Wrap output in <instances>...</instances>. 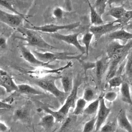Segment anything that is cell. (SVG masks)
Instances as JSON below:
<instances>
[{
    "instance_id": "6da1fadb",
    "label": "cell",
    "mask_w": 132,
    "mask_h": 132,
    "mask_svg": "<svg viewBox=\"0 0 132 132\" xmlns=\"http://www.w3.org/2000/svg\"><path fill=\"white\" fill-rule=\"evenodd\" d=\"M82 83L80 78H77L73 81V86L72 91L67 96L61 107L57 111H54L47 107L44 106L43 109L47 113L52 114L55 119L56 122H62L67 117L70 109L74 106L76 101L78 90Z\"/></svg>"
},
{
    "instance_id": "7a4b0ae2",
    "label": "cell",
    "mask_w": 132,
    "mask_h": 132,
    "mask_svg": "<svg viewBox=\"0 0 132 132\" xmlns=\"http://www.w3.org/2000/svg\"><path fill=\"white\" fill-rule=\"evenodd\" d=\"M17 30L23 35V37H17L26 42V45L36 47L42 49L53 50L56 48L53 45L47 43L38 32L37 31L29 29L23 26L19 28Z\"/></svg>"
},
{
    "instance_id": "3957f363",
    "label": "cell",
    "mask_w": 132,
    "mask_h": 132,
    "mask_svg": "<svg viewBox=\"0 0 132 132\" xmlns=\"http://www.w3.org/2000/svg\"><path fill=\"white\" fill-rule=\"evenodd\" d=\"M61 76H55L49 75L41 78L35 79L34 83L45 91H47L52 94L54 96L57 98L61 103H63L65 100L68 95L63 91H61L57 87L55 81L58 78H60Z\"/></svg>"
},
{
    "instance_id": "277c9868",
    "label": "cell",
    "mask_w": 132,
    "mask_h": 132,
    "mask_svg": "<svg viewBox=\"0 0 132 132\" xmlns=\"http://www.w3.org/2000/svg\"><path fill=\"white\" fill-rule=\"evenodd\" d=\"M35 56L40 60L45 62L50 63L55 60H77L80 62L82 54L74 55L75 53L67 52H57L47 51L45 52H40L35 50L32 51Z\"/></svg>"
},
{
    "instance_id": "5b68a950",
    "label": "cell",
    "mask_w": 132,
    "mask_h": 132,
    "mask_svg": "<svg viewBox=\"0 0 132 132\" xmlns=\"http://www.w3.org/2000/svg\"><path fill=\"white\" fill-rule=\"evenodd\" d=\"M27 15L17 14L6 12L0 8V21L9 27L18 29L22 27L24 20H26Z\"/></svg>"
},
{
    "instance_id": "8992f818",
    "label": "cell",
    "mask_w": 132,
    "mask_h": 132,
    "mask_svg": "<svg viewBox=\"0 0 132 132\" xmlns=\"http://www.w3.org/2000/svg\"><path fill=\"white\" fill-rule=\"evenodd\" d=\"M80 25V22H77L65 25H57L55 24H47L42 26H33L31 27H27V28L31 29L37 31L48 33V34H55L58 32L60 30H72Z\"/></svg>"
},
{
    "instance_id": "52a82bcc",
    "label": "cell",
    "mask_w": 132,
    "mask_h": 132,
    "mask_svg": "<svg viewBox=\"0 0 132 132\" xmlns=\"http://www.w3.org/2000/svg\"><path fill=\"white\" fill-rule=\"evenodd\" d=\"M122 27H123L120 24L111 22L100 25H91L89 28V31L92 33L95 41L97 42L102 36Z\"/></svg>"
},
{
    "instance_id": "ba28073f",
    "label": "cell",
    "mask_w": 132,
    "mask_h": 132,
    "mask_svg": "<svg viewBox=\"0 0 132 132\" xmlns=\"http://www.w3.org/2000/svg\"><path fill=\"white\" fill-rule=\"evenodd\" d=\"M80 33L81 31H79L68 35H63L57 32L51 34V37L57 40L63 41L69 45H73L78 51H79L81 54H84L86 53L85 47L80 44L78 39V36Z\"/></svg>"
},
{
    "instance_id": "9c48e42d",
    "label": "cell",
    "mask_w": 132,
    "mask_h": 132,
    "mask_svg": "<svg viewBox=\"0 0 132 132\" xmlns=\"http://www.w3.org/2000/svg\"><path fill=\"white\" fill-rule=\"evenodd\" d=\"M72 65L73 64L72 62L70 61L65 65L57 68L56 69H50L47 68V67H39L35 70H29L27 71L26 73L32 76L36 77L37 78H41L51 75L52 74H59L63 70H65L72 67Z\"/></svg>"
},
{
    "instance_id": "30bf717a",
    "label": "cell",
    "mask_w": 132,
    "mask_h": 132,
    "mask_svg": "<svg viewBox=\"0 0 132 132\" xmlns=\"http://www.w3.org/2000/svg\"><path fill=\"white\" fill-rule=\"evenodd\" d=\"M20 51L23 58L31 65L38 67H47L50 63L40 60L25 45H20Z\"/></svg>"
},
{
    "instance_id": "8fae6325",
    "label": "cell",
    "mask_w": 132,
    "mask_h": 132,
    "mask_svg": "<svg viewBox=\"0 0 132 132\" xmlns=\"http://www.w3.org/2000/svg\"><path fill=\"white\" fill-rule=\"evenodd\" d=\"M128 53H124L115 54L109 58V64L106 77V80H108L110 78L116 76L119 66H120L121 63L125 59V58L127 57Z\"/></svg>"
},
{
    "instance_id": "7c38bea8",
    "label": "cell",
    "mask_w": 132,
    "mask_h": 132,
    "mask_svg": "<svg viewBox=\"0 0 132 132\" xmlns=\"http://www.w3.org/2000/svg\"><path fill=\"white\" fill-rule=\"evenodd\" d=\"M131 48L132 40L124 44H121L116 40H112L108 46L106 52L107 56L108 58H110L115 54L129 53Z\"/></svg>"
},
{
    "instance_id": "4fadbf2b",
    "label": "cell",
    "mask_w": 132,
    "mask_h": 132,
    "mask_svg": "<svg viewBox=\"0 0 132 132\" xmlns=\"http://www.w3.org/2000/svg\"><path fill=\"white\" fill-rule=\"evenodd\" d=\"M110 108L106 106L103 96H102L100 100V106L97 111V116L96 117V120L95 127V132L100 129L106 119L108 117L110 112Z\"/></svg>"
},
{
    "instance_id": "5bb4252c",
    "label": "cell",
    "mask_w": 132,
    "mask_h": 132,
    "mask_svg": "<svg viewBox=\"0 0 132 132\" xmlns=\"http://www.w3.org/2000/svg\"><path fill=\"white\" fill-rule=\"evenodd\" d=\"M0 86L4 88L7 93L18 91V86L12 77L6 72L4 74H0Z\"/></svg>"
},
{
    "instance_id": "9a60e30c",
    "label": "cell",
    "mask_w": 132,
    "mask_h": 132,
    "mask_svg": "<svg viewBox=\"0 0 132 132\" xmlns=\"http://www.w3.org/2000/svg\"><path fill=\"white\" fill-rule=\"evenodd\" d=\"M109 64V59L107 55L103 56L101 59L95 61V73L98 84L101 83L103 75L108 68Z\"/></svg>"
},
{
    "instance_id": "2e32d148",
    "label": "cell",
    "mask_w": 132,
    "mask_h": 132,
    "mask_svg": "<svg viewBox=\"0 0 132 132\" xmlns=\"http://www.w3.org/2000/svg\"><path fill=\"white\" fill-rule=\"evenodd\" d=\"M108 38L111 41H130L132 40V33L128 32L123 27L110 33L108 35Z\"/></svg>"
},
{
    "instance_id": "e0dca14e",
    "label": "cell",
    "mask_w": 132,
    "mask_h": 132,
    "mask_svg": "<svg viewBox=\"0 0 132 132\" xmlns=\"http://www.w3.org/2000/svg\"><path fill=\"white\" fill-rule=\"evenodd\" d=\"M117 121L118 125L120 128L125 130L127 132H132V125L128 120L125 110L121 109L119 111Z\"/></svg>"
},
{
    "instance_id": "ac0fdd59",
    "label": "cell",
    "mask_w": 132,
    "mask_h": 132,
    "mask_svg": "<svg viewBox=\"0 0 132 132\" xmlns=\"http://www.w3.org/2000/svg\"><path fill=\"white\" fill-rule=\"evenodd\" d=\"M18 91L21 94H31V95H44L45 93L39 90L36 89L32 86L27 84H20L18 85Z\"/></svg>"
},
{
    "instance_id": "d6986e66",
    "label": "cell",
    "mask_w": 132,
    "mask_h": 132,
    "mask_svg": "<svg viewBox=\"0 0 132 132\" xmlns=\"http://www.w3.org/2000/svg\"><path fill=\"white\" fill-rule=\"evenodd\" d=\"M90 9V23L92 25H100L104 24L102 16L96 11L93 6L91 4L89 0H86Z\"/></svg>"
},
{
    "instance_id": "ffe728a7",
    "label": "cell",
    "mask_w": 132,
    "mask_h": 132,
    "mask_svg": "<svg viewBox=\"0 0 132 132\" xmlns=\"http://www.w3.org/2000/svg\"><path fill=\"white\" fill-rule=\"evenodd\" d=\"M120 92L122 100L124 102L132 106V98L130 94L129 84L127 82H123L121 86Z\"/></svg>"
},
{
    "instance_id": "44dd1931",
    "label": "cell",
    "mask_w": 132,
    "mask_h": 132,
    "mask_svg": "<svg viewBox=\"0 0 132 132\" xmlns=\"http://www.w3.org/2000/svg\"><path fill=\"white\" fill-rule=\"evenodd\" d=\"M56 122L54 117L51 114L47 113L41 119L39 123V125L42 126L46 131H49L55 124Z\"/></svg>"
},
{
    "instance_id": "7402d4cb",
    "label": "cell",
    "mask_w": 132,
    "mask_h": 132,
    "mask_svg": "<svg viewBox=\"0 0 132 132\" xmlns=\"http://www.w3.org/2000/svg\"><path fill=\"white\" fill-rule=\"evenodd\" d=\"M77 120V116L72 114L67 116L63 121V123L61 126L59 132H69Z\"/></svg>"
},
{
    "instance_id": "603a6c76",
    "label": "cell",
    "mask_w": 132,
    "mask_h": 132,
    "mask_svg": "<svg viewBox=\"0 0 132 132\" xmlns=\"http://www.w3.org/2000/svg\"><path fill=\"white\" fill-rule=\"evenodd\" d=\"M63 91L67 94H69L72 90L73 81L72 78L68 75L61 76L60 78Z\"/></svg>"
},
{
    "instance_id": "cb8c5ba5",
    "label": "cell",
    "mask_w": 132,
    "mask_h": 132,
    "mask_svg": "<svg viewBox=\"0 0 132 132\" xmlns=\"http://www.w3.org/2000/svg\"><path fill=\"white\" fill-rule=\"evenodd\" d=\"M126 11V10L125 9L123 5H122L120 6L111 7L108 11L106 15L111 16L116 19V20H118L122 17Z\"/></svg>"
},
{
    "instance_id": "d4e9b609",
    "label": "cell",
    "mask_w": 132,
    "mask_h": 132,
    "mask_svg": "<svg viewBox=\"0 0 132 132\" xmlns=\"http://www.w3.org/2000/svg\"><path fill=\"white\" fill-rule=\"evenodd\" d=\"M125 63V74L130 85H132V48L126 57Z\"/></svg>"
},
{
    "instance_id": "484cf974",
    "label": "cell",
    "mask_w": 132,
    "mask_h": 132,
    "mask_svg": "<svg viewBox=\"0 0 132 132\" xmlns=\"http://www.w3.org/2000/svg\"><path fill=\"white\" fill-rule=\"evenodd\" d=\"M101 97L102 96H100L97 98L92 101V102L85 108L84 112L88 115H92L97 112Z\"/></svg>"
},
{
    "instance_id": "4316f807",
    "label": "cell",
    "mask_w": 132,
    "mask_h": 132,
    "mask_svg": "<svg viewBox=\"0 0 132 132\" xmlns=\"http://www.w3.org/2000/svg\"><path fill=\"white\" fill-rule=\"evenodd\" d=\"M87 102L83 98L77 99L75 103V106L72 112V114L75 116H78L82 114L86 108Z\"/></svg>"
},
{
    "instance_id": "83f0119b",
    "label": "cell",
    "mask_w": 132,
    "mask_h": 132,
    "mask_svg": "<svg viewBox=\"0 0 132 132\" xmlns=\"http://www.w3.org/2000/svg\"><path fill=\"white\" fill-rule=\"evenodd\" d=\"M132 19V10H126L121 18L113 21L114 23L120 24L122 27L125 26Z\"/></svg>"
},
{
    "instance_id": "f1b7e54d",
    "label": "cell",
    "mask_w": 132,
    "mask_h": 132,
    "mask_svg": "<svg viewBox=\"0 0 132 132\" xmlns=\"http://www.w3.org/2000/svg\"><path fill=\"white\" fill-rule=\"evenodd\" d=\"M0 7L10 11L13 13L20 15L23 14L15 9L13 6L12 0H0Z\"/></svg>"
},
{
    "instance_id": "f546056e",
    "label": "cell",
    "mask_w": 132,
    "mask_h": 132,
    "mask_svg": "<svg viewBox=\"0 0 132 132\" xmlns=\"http://www.w3.org/2000/svg\"><path fill=\"white\" fill-rule=\"evenodd\" d=\"M93 37V35L92 34V33H91L90 31H88L85 33L81 39V42L84 45V46L86 48V54L87 55V56L88 55L89 47Z\"/></svg>"
},
{
    "instance_id": "4dcf8cb0",
    "label": "cell",
    "mask_w": 132,
    "mask_h": 132,
    "mask_svg": "<svg viewBox=\"0 0 132 132\" xmlns=\"http://www.w3.org/2000/svg\"><path fill=\"white\" fill-rule=\"evenodd\" d=\"M107 1L108 0H96L93 5L96 11L101 16L105 12V8L107 5Z\"/></svg>"
},
{
    "instance_id": "1f68e13d",
    "label": "cell",
    "mask_w": 132,
    "mask_h": 132,
    "mask_svg": "<svg viewBox=\"0 0 132 132\" xmlns=\"http://www.w3.org/2000/svg\"><path fill=\"white\" fill-rule=\"evenodd\" d=\"M96 96L94 91L90 88H87L85 89L83 93V98L86 102H90L95 100Z\"/></svg>"
},
{
    "instance_id": "d6a6232c",
    "label": "cell",
    "mask_w": 132,
    "mask_h": 132,
    "mask_svg": "<svg viewBox=\"0 0 132 132\" xmlns=\"http://www.w3.org/2000/svg\"><path fill=\"white\" fill-rule=\"evenodd\" d=\"M123 82L122 78L119 76H114L108 80V85L110 88H115L121 86Z\"/></svg>"
},
{
    "instance_id": "836d02e7",
    "label": "cell",
    "mask_w": 132,
    "mask_h": 132,
    "mask_svg": "<svg viewBox=\"0 0 132 132\" xmlns=\"http://www.w3.org/2000/svg\"><path fill=\"white\" fill-rule=\"evenodd\" d=\"M117 125L114 122H108L100 128V132H115Z\"/></svg>"
},
{
    "instance_id": "e575fe53",
    "label": "cell",
    "mask_w": 132,
    "mask_h": 132,
    "mask_svg": "<svg viewBox=\"0 0 132 132\" xmlns=\"http://www.w3.org/2000/svg\"><path fill=\"white\" fill-rule=\"evenodd\" d=\"M96 120V118H93L87 122L84 125L82 132H92L95 127Z\"/></svg>"
},
{
    "instance_id": "d590c367",
    "label": "cell",
    "mask_w": 132,
    "mask_h": 132,
    "mask_svg": "<svg viewBox=\"0 0 132 132\" xmlns=\"http://www.w3.org/2000/svg\"><path fill=\"white\" fill-rule=\"evenodd\" d=\"M64 11L63 9L60 7H56L54 8L52 11V16L56 20H61L64 16Z\"/></svg>"
},
{
    "instance_id": "8d00e7d4",
    "label": "cell",
    "mask_w": 132,
    "mask_h": 132,
    "mask_svg": "<svg viewBox=\"0 0 132 132\" xmlns=\"http://www.w3.org/2000/svg\"><path fill=\"white\" fill-rule=\"evenodd\" d=\"M81 64V65L85 71V74H86V72L87 70L89 69H94L95 68V62H90V61H81L80 62Z\"/></svg>"
},
{
    "instance_id": "74e56055",
    "label": "cell",
    "mask_w": 132,
    "mask_h": 132,
    "mask_svg": "<svg viewBox=\"0 0 132 132\" xmlns=\"http://www.w3.org/2000/svg\"><path fill=\"white\" fill-rule=\"evenodd\" d=\"M117 93L114 91H108L106 93L103 97L105 100H107L109 102H113L116 100L117 98Z\"/></svg>"
},
{
    "instance_id": "f35d334b",
    "label": "cell",
    "mask_w": 132,
    "mask_h": 132,
    "mask_svg": "<svg viewBox=\"0 0 132 132\" xmlns=\"http://www.w3.org/2000/svg\"><path fill=\"white\" fill-rule=\"evenodd\" d=\"M14 116L18 119H23L27 116V111L23 109H17L14 113Z\"/></svg>"
},
{
    "instance_id": "ab89813d",
    "label": "cell",
    "mask_w": 132,
    "mask_h": 132,
    "mask_svg": "<svg viewBox=\"0 0 132 132\" xmlns=\"http://www.w3.org/2000/svg\"><path fill=\"white\" fill-rule=\"evenodd\" d=\"M7 46V39L3 36L0 37V49L5 50Z\"/></svg>"
},
{
    "instance_id": "60d3db41",
    "label": "cell",
    "mask_w": 132,
    "mask_h": 132,
    "mask_svg": "<svg viewBox=\"0 0 132 132\" xmlns=\"http://www.w3.org/2000/svg\"><path fill=\"white\" fill-rule=\"evenodd\" d=\"M12 108L11 105L4 102L3 101H0V109H4V110H9Z\"/></svg>"
},
{
    "instance_id": "b9f144b4",
    "label": "cell",
    "mask_w": 132,
    "mask_h": 132,
    "mask_svg": "<svg viewBox=\"0 0 132 132\" xmlns=\"http://www.w3.org/2000/svg\"><path fill=\"white\" fill-rule=\"evenodd\" d=\"M125 1V0H108L107 5H108L110 7H111V5L113 4L123 5Z\"/></svg>"
},
{
    "instance_id": "7bdbcfd3",
    "label": "cell",
    "mask_w": 132,
    "mask_h": 132,
    "mask_svg": "<svg viewBox=\"0 0 132 132\" xmlns=\"http://www.w3.org/2000/svg\"><path fill=\"white\" fill-rule=\"evenodd\" d=\"M64 4H65V7L67 11H70L72 9V6L71 3V0H64Z\"/></svg>"
},
{
    "instance_id": "ee69618b",
    "label": "cell",
    "mask_w": 132,
    "mask_h": 132,
    "mask_svg": "<svg viewBox=\"0 0 132 132\" xmlns=\"http://www.w3.org/2000/svg\"><path fill=\"white\" fill-rule=\"evenodd\" d=\"M8 129L7 126L2 122L0 121V132H5Z\"/></svg>"
},
{
    "instance_id": "f6af8a7d",
    "label": "cell",
    "mask_w": 132,
    "mask_h": 132,
    "mask_svg": "<svg viewBox=\"0 0 132 132\" xmlns=\"http://www.w3.org/2000/svg\"><path fill=\"white\" fill-rule=\"evenodd\" d=\"M125 28L126 30H132V21L129 22L125 26Z\"/></svg>"
},
{
    "instance_id": "bcb514c9",
    "label": "cell",
    "mask_w": 132,
    "mask_h": 132,
    "mask_svg": "<svg viewBox=\"0 0 132 132\" xmlns=\"http://www.w3.org/2000/svg\"><path fill=\"white\" fill-rule=\"evenodd\" d=\"M130 112L132 113V106H131V109H130Z\"/></svg>"
},
{
    "instance_id": "7dc6e473",
    "label": "cell",
    "mask_w": 132,
    "mask_h": 132,
    "mask_svg": "<svg viewBox=\"0 0 132 132\" xmlns=\"http://www.w3.org/2000/svg\"><path fill=\"white\" fill-rule=\"evenodd\" d=\"M131 87H132V85H131Z\"/></svg>"
},
{
    "instance_id": "c3c4849f",
    "label": "cell",
    "mask_w": 132,
    "mask_h": 132,
    "mask_svg": "<svg viewBox=\"0 0 132 132\" xmlns=\"http://www.w3.org/2000/svg\"><path fill=\"white\" fill-rule=\"evenodd\" d=\"M117 132H118V131H117Z\"/></svg>"
}]
</instances>
